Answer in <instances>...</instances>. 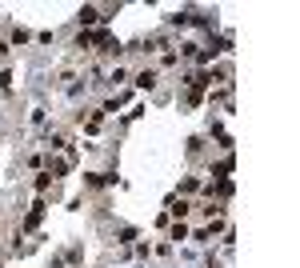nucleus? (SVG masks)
<instances>
[{"mask_svg":"<svg viewBox=\"0 0 300 268\" xmlns=\"http://www.w3.org/2000/svg\"><path fill=\"white\" fill-rule=\"evenodd\" d=\"M80 20H84V24H96V20H100L96 8H80Z\"/></svg>","mask_w":300,"mask_h":268,"instance_id":"obj_1","label":"nucleus"},{"mask_svg":"<svg viewBox=\"0 0 300 268\" xmlns=\"http://www.w3.org/2000/svg\"><path fill=\"white\" fill-rule=\"evenodd\" d=\"M152 80H156L152 72H140V76H136V84H140V88H152Z\"/></svg>","mask_w":300,"mask_h":268,"instance_id":"obj_2","label":"nucleus"}]
</instances>
